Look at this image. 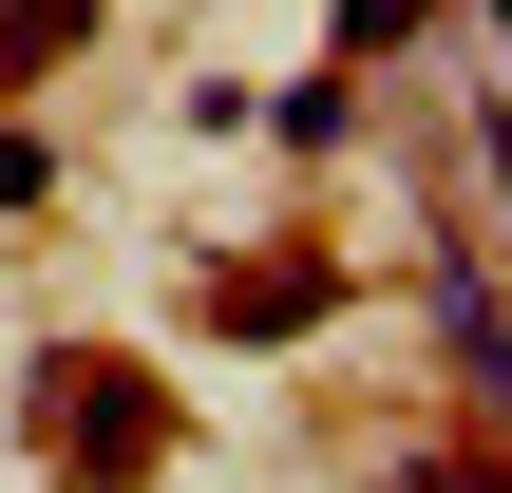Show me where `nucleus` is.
Here are the masks:
<instances>
[{
    "label": "nucleus",
    "mask_w": 512,
    "mask_h": 493,
    "mask_svg": "<svg viewBox=\"0 0 512 493\" xmlns=\"http://www.w3.org/2000/svg\"><path fill=\"white\" fill-rule=\"evenodd\" d=\"M152 437H171V418H152L133 361H76V342L38 361V456H57V475H152Z\"/></svg>",
    "instance_id": "obj_1"
},
{
    "label": "nucleus",
    "mask_w": 512,
    "mask_h": 493,
    "mask_svg": "<svg viewBox=\"0 0 512 493\" xmlns=\"http://www.w3.org/2000/svg\"><path fill=\"white\" fill-rule=\"evenodd\" d=\"M209 323L285 342V323H323V266H304V247H266V266H209Z\"/></svg>",
    "instance_id": "obj_2"
},
{
    "label": "nucleus",
    "mask_w": 512,
    "mask_h": 493,
    "mask_svg": "<svg viewBox=\"0 0 512 493\" xmlns=\"http://www.w3.org/2000/svg\"><path fill=\"white\" fill-rule=\"evenodd\" d=\"M76 19H95V0H0V95H19V76H38V57H57Z\"/></svg>",
    "instance_id": "obj_3"
},
{
    "label": "nucleus",
    "mask_w": 512,
    "mask_h": 493,
    "mask_svg": "<svg viewBox=\"0 0 512 493\" xmlns=\"http://www.w3.org/2000/svg\"><path fill=\"white\" fill-rule=\"evenodd\" d=\"M399 19H418V0H342V38H399Z\"/></svg>",
    "instance_id": "obj_4"
}]
</instances>
